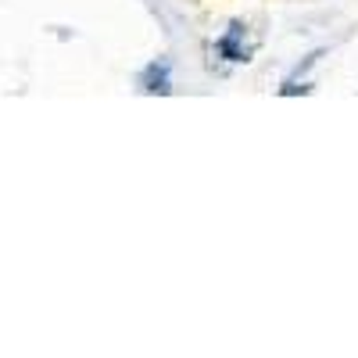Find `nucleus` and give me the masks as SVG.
I'll return each instance as SVG.
<instances>
[{"label":"nucleus","mask_w":358,"mask_h":358,"mask_svg":"<svg viewBox=\"0 0 358 358\" xmlns=\"http://www.w3.org/2000/svg\"><path fill=\"white\" fill-rule=\"evenodd\" d=\"M215 50L226 57V62H248V57H251V47L244 43V22H233L229 33L215 43Z\"/></svg>","instance_id":"f257e3e1"},{"label":"nucleus","mask_w":358,"mask_h":358,"mask_svg":"<svg viewBox=\"0 0 358 358\" xmlns=\"http://www.w3.org/2000/svg\"><path fill=\"white\" fill-rule=\"evenodd\" d=\"M140 86H143V94H169V90H172V83H169V62L147 65V72L140 76Z\"/></svg>","instance_id":"f03ea898"},{"label":"nucleus","mask_w":358,"mask_h":358,"mask_svg":"<svg viewBox=\"0 0 358 358\" xmlns=\"http://www.w3.org/2000/svg\"><path fill=\"white\" fill-rule=\"evenodd\" d=\"M308 90H312L308 83H297V79H290V83H283V86H280V94H283V97H294V94H308Z\"/></svg>","instance_id":"7ed1b4c3"}]
</instances>
